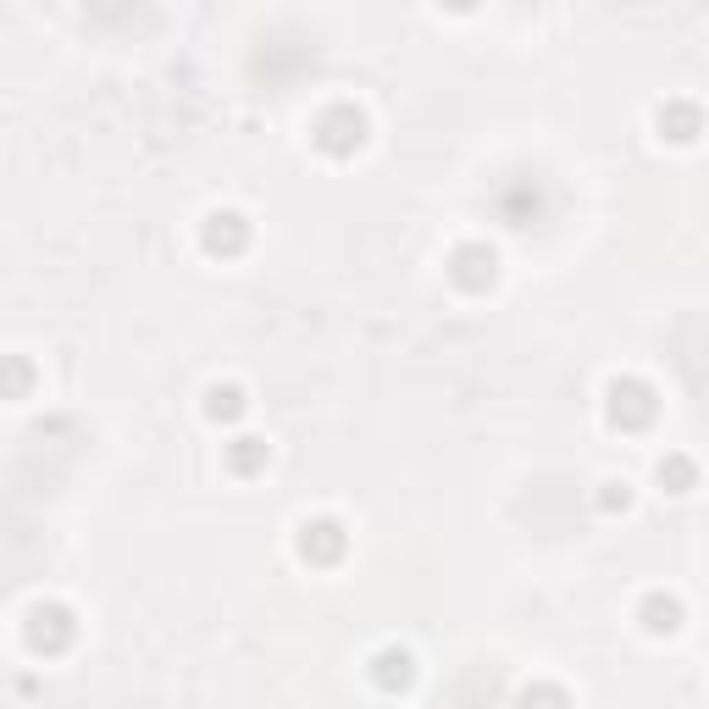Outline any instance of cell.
I'll list each match as a JSON object with an SVG mask.
<instances>
[{"instance_id": "1", "label": "cell", "mask_w": 709, "mask_h": 709, "mask_svg": "<svg viewBox=\"0 0 709 709\" xmlns=\"http://www.w3.org/2000/svg\"><path fill=\"white\" fill-rule=\"evenodd\" d=\"M610 416L626 421V427H643V421L654 416V388L637 383V377H621V383H610Z\"/></svg>"}, {"instance_id": "13", "label": "cell", "mask_w": 709, "mask_h": 709, "mask_svg": "<svg viewBox=\"0 0 709 709\" xmlns=\"http://www.w3.org/2000/svg\"><path fill=\"white\" fill-rule=\"evenodd\" d=\"M521 709H565V693L560 687H532V693L521 698Z\"/></svg>"}, {"instance_id": "10", "label": "cell", "mask_w": 709, "mask_h": 709, "mask_svg": "<svg viewBox=\"0 0 709 709\" xmlns=\"http://www.w3.org/2000/svg\"><path fill=\"white\" fill-rule=\"evenodd\" d=\"M660 128H671V139H693L698 133V111H687V106H671V111H660Z\"/></svg>"}, {"instance_id": "2", "label": "cell", "mask_w": 709, "mask_h": 709, "mask_svg": "<svg viewBox=\"0 0 709 709\" xmlns=\"http://www.w3.org/2000/svg\"><path fill=\"white\" fill-rule=\"evenodd\" d=\"M316 139H322V150H333V156L355 150V145H361V111H349V106L327 111L322 128H316Z\"/></svg>"}, {"instance_id": "8", "label": "cell", "mask_w": 709, "mask_h": 709, "mask_svg": "<svg viewBox=\"0 0 709 709\" xmlns=\"http://www.w3.org/2000/svg\"><path fill=\"white\" fill-rule=\"evenodd\" d=\"M676 615H682V604H676V599H660V593H654V599L643 604V621H649L654 632H671V626H676Z\"/></svg>"}, {"instance_id": "9", "label": "cell", "mask_w": 709, "mask_h": 709, "mask_svg": "<svg viewBox=\"0 0 709 709\" xmlns=\"http://www.w3.org/2000/svg\"><path fill=\"white\" fill-rule=\"evenodd\" d=\"M660 482H665L671 493H687V488H693V460H682V455L660 460Z\"/></svg>"}, {"instance_id": "3", "label": "cell", "mask_w": 709, "mask_h": 709, "mask_svg": "<svg viewBox=\"0 0 709 709\" xmlns=\"http://www.w3.org/2000/svg\"><path fill=\"white\" fill-rule=\"evenodd\" d=\"M67 637H73V621H67L61 604H39V610L28 615V643H34V649H61Z\"/></svg>"}, {"instance_id": "5", "label": "cell", "mask_w": 709, "mask_h": 709, "mask_svg": "<svg viewBox=\"0 0 709 709\" xmlns=\"http://www.w3.org/2000/svg\"><path fill=\"white\" fill-rule=\"evenodd\" d=\"M455 283H466V289H482V283H493V250H482V244H466V250H455Z\"/></svg>"}, {"instance_id": "4", "label": "cell", "mask_w": 709, "mask_h": 709, "mask_svg": "<svg viewBox=\"0 0 709 709\" xmlns=\"http://www.w3.org/2000/svg\"><path fill=\"white\" fill-rule=\"evenodd\" d=\"M305 538H300V549L311 554V560H338L344 554V532H338V521H305Z\"/></svg>"}, {"instance_id": "11", "label": "cell", "mask_w": 709, "mask_h": 709, "mask_svg": "<svg viewBox=\"0 0 709 709\" xmlns=\"http://www.w3.org/2000/svg\"><path fill=\"white\" fill-rule=\"evenodd\" d=\"M205 410H211V416L217 421H233L244 410V394L239 388H211V399H205Z\"/></svg>"}, {"instance_id": "6", "label": "cell", "mask_w": 709, "mask_h": 709, "mask_svg": "<svg viewBox=\"0 0 709 709\" xmlns=\"http://www.w3.org/2000/svg\"><path fill=\"white\" fill-rule=\"evenodd\" d=\"M239 244H244V217L217 211V217L205 222V250H239Z\"/></svg>"}, {"instance_id": "12", "label": "cell", "mask_w": 709, "mask_h": 709, "mask_svg": "<svg viewBox=\"0 0 709 709\" xmlns=\"http://www.w3.org/2000/svg\"><path fill=\"white\" fill-rule=\"evenodd\" d=\"M261 460H266V444H261V438H239V444H233V466H239V471H255Z\"/></svg>"}, {"instance_id": "7", "label": "cell", "mask_w": 709, "mask_h": 709, "mask_svg": "<svg viewBox=\"0 0 709 709\" xmlns=\"http://www.w3.org/2000/svg\"><path fill=\"white\" fill-rule=\"evenodd\" d=\"M372 676H377L383 687H405V682H410V654H405V649H383V654L372 660Z\"/></svg>"}]
</instances>
